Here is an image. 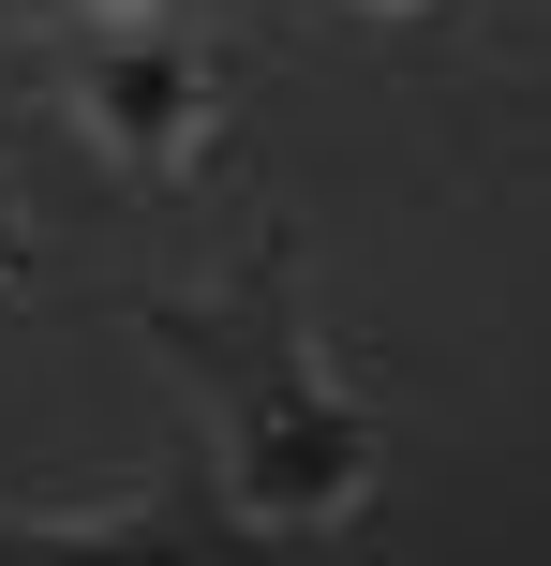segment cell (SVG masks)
I'll list each match as a JSON object with an SVG mask.
<instances>
[{
    "mask_svg": "<svg viewBox=\"0 0 551 566\" xmlns=\"http://www.w3.org/2000/svg\"><path fill=\"white\" fill-rule=\"evenodd\" d=\"M135 328L194 373L209 478H224L239 537H343L358 492H373V418H358V388L314 358V328H298L284 239H254L224 298H149Z\"/></svg>",
    "mask_w": 551,
    "mask_h": 566,
    "instance_id": "1",
    "label": "cell"
},
{
    "mask_svg": "<svg viewBox=\"0 0 551 566\" xmlns=\"http://www.w3.org/2000/svg\"><path fill=\"white\" fill-rule=\"evenodd\" d=\"M45 60H60L75 135L119 179H194L209 119H224V75H209L179 0H45Z\"/></svg>",
    "mask_w": 551,
    "mask_h": 566,
    "instance_id": "2",
    "label": "cell"
},
{
    "mask_svg": "<svg viewBox=\"0 0 551 566\" xmlns=\"http://www.w3.org/2000/svg\"><path fill=\"white\" fill-rule=\"evenodd\" d=\"M15 269H30V224H15V209H0V283H15Z\"/></svg>",
    "mask_w": 551,
    "mask_h": 566,
    "instance_id": "3",
    "label": "cell"
},
{
    "mask_svg": "<svg viewBox=\"0 0 551 566\" xmlns=\"http://www.w3.org/2000/svg\"><path fill=\"white\" fill-rule=\"evenodd\" d=\"M358 15H417V0H358Z\"/></svg>",
    "mask_w": 551,
    "mask_h": 566,
    "instance_id": "4",
    "label": "cell"
}]
</instances>
